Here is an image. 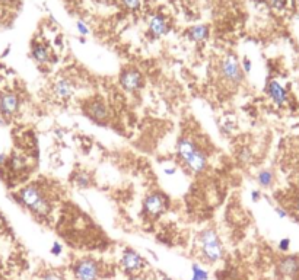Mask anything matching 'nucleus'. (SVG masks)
<instances>
[{"instance_id": "obj_1", "label": "nucleus", "mask_w": 299, "mask_h": 280, "mask_svg": "<svg viewBox=\"0 0 299 280\" xmlns=\"http://www.w3.org/2000/svg\"><path fill=\"white\" fill-rule=\"evenodd\" d=\"M15 200L25 207L37 219L47 220L51 218L54 210V202L40 183H28L21 187L15 194Z\"/></svg>"}, {"instance_id": "obj_2", "label": "nucleus", "mask_w": 299, "mask_h": 280, "mask_svg": "<svg viewBox=\"0 0 299 280\" xmlns=\"http://www.w3.org/2000/svg\"><path fill=\"white\" fill-rule=\"evenodd\" d=\"M195 245L200 258L208 264H216L225 257V248L218 232L213 228H205L195 235Z\"/></svg>"}, {"instance_id": "obj_3", "label": "nucleus", "mask_w": 299, "mask_h": 280, "mask_svg": "<svg viewBox=\"0 0 299 280\" xmlns=\"http://www.w3.org/2000/svg\"><path fill=\"white\" fill-rule=\"evenodd\" d=\"M169 206H171L169 197L162 191L155 190V191H150L149 194H146V197L143 199L140 215L150 220H158L166 213Z\"/></svg>"}, {"instance_id": "obj_4", "label": "nucleus", "mask_w": 299, "mask_h": 280, "mask_svg": "<svg viewBox=\"0 0 299 280\" xmlns=\"http://www.w3.org/2000/svg\"><path fill=\"white\" fill-rule=\"evenodd\" d=\"M218 70L221 79L231 88H238L245 80V73L235 54H226L219 63Z\"/></svg>"}, {"instance_id": "obj_5", "label": "nucleus", "mask_w": 299, "mask_h": 280, "mask_svg": "<svg viewBox=\"0 0 299 280\" xmlns=\"http://www.w3.org/2000/svg\"><path fill=\"white\" fill-rule=\"evenodd\" d=\"M72 274L75 280H99L103 276V265L92 257H83L73 263Z\"/></svg>"}, {"instance_id": "obj_6", "label": "nucleus", "mask_w": 299, "mask_h": 280, "mask_svg": "<svg viewBox=\"0 0 299 280\" xmlns=\"http://www.w3.org/2000/svg\"><path fill=\"white\" fill-rule=\"evenodd\" d=\"M22 107V98L15 91H0V117L5 121L14 120Z\"/></svg>"}, {"instance_id": "obj_7", "label": "nucleus", "mask_w": 299, "mask_h": 280, "mask_svg": "<svg viewBox=\"0 0 299 280\" xmlns=\"http://www.w3.org/2000/svg\"><path fill=\"white\" fill-rule=\"evenodd\" d=\"M83 114L89 118L92 123L104 127L110 123L111 120V111L108 105L105 104L104 99L93 98L83 105Z\"/></svg>"}, {"instance_id": "obj_8", "label": "nucleus", "mask_w": 299, "mask_h": 280, "mask_svg": "<svg viewBox=\"0 0 299 280\" xmlns=\"http://www.w3.org/2000/svg\"><path fill=\"white\" fill-rule=\"evenodd\" d=\"M146 260L133 248H124L120 257V267L124 274L136 276L146 268Z\"/></svg>"}, {"instance_id": "obj_9", "label": "nucleus", "mask_w": 299, "mask_h": 280, "mask_svg": "<svg viewBox=\"0 0 299 280\" xmlns=\"http://www.w3.org/2000/svg\"><path fill=\"white\" fill-rule=\"evenodd\" d=\"M119 85L124 92H139L145 86V75L136 67H124L119 73Z\"/></svg>"}, {"instance_id": "obj_10", "label": "nucleus", "mask_w": 299, "mask_h": 280, "mask_svg": "<svg viewBox=\"0 0 299 280\" xmlns=\"http://www.w3.org/2000/svg\"><path fill=\"white\" fill-rule=\"evenodd\" d=\"M51 92L54 95V98L59 99V101H69V99H72L73 95L76 93L75 80L70 78H66V76L56 79L53 82Z\"/></svg>"}, {"instance_id": "obj_11", "label": "nucleus", "mask_w": 299, "mask_h": 280, "mask_svg": "<svg viewBox=\"0 0 299 280\" xmlns=\"http://www.w3.org/2000/svg\"><path fill=\"white\" fill-rule=\"evenodd\" d=\"M184 168L190 174H194V175H200L203 172L206 171L208 165H209V159H208V155L206 152L200 148L198 151H195L193 155L190 156L184 164Z\"/></svg>"}, {"instance_id": "obj_12", "label": "nucleus", "mask_w": 299, "mask_h": 280, "mask_svg": "<svg viewBox=\"0 0 299 280\" xmlns=\"http://www.w3.org/2000/svg\"><path fill=\"white\" fill-rule=\"evenodd\" d=\"M266 93L269 95V98L277 105V107H283L289 101V95H287V89L283 85L276 80V79H270L266 83Z\"/></svg>"}, {"instance_id": "obj_13", "label": "nucleus", "mask_w": 299, "mask_h": 280, "mask_svg": "<svg viewBox=\"0 0 299 280\" xmlns=\"http://www.w3.org/2000/svg\"><path fill=\"white\" fill-rule=\"evenodd\" d=\"M198 149H200L198 143L190 136H181L175 143V155L181 164H184Z\"/></svg>"}, {"instance_id": "obj_14", "label": "nucleus", "mask_w": 299, "mask_h": 280, "mask_svg": "<svg viewBox=\"0 0 299 280\" xmlns=\"http://www.w3.org/2000/svg\"><path fill=\"white\" fill-rule=\"evenodd\" d=\"M31 59L37 64H50L54 60V54L51 53L50 47L44 44V43H32L31 46Z\"/></svg>"}, {"instance_id": "obj_15", "label": "nucleus", "mask_w": 299, "mask_h": 280, "mask_svg": "<svg viewBox=\"0 0 299 280\" xmlns=\"http://www.w3.org/2000/svg\"><path fill=\"white\" fill-rule=\"evenodd\" d=\"M149 32L155 37V38H161L166 35L169 30H171V25H169V21L166 19V16L162 14H155V15L150 16L149 19Z\"/></svg>"}, {"instance_id": "obj_16", "label": "nucleus", "mask_w": 299, "mask_h": 280, "mask_svg": "<svg viewBox=\"0 0 299 280\" xmlns=\"http://www.w3.org/2000/svg\"><path fill=\"white\" fill-rule=\"evenodd\" d=\"M277 270L282 276L286 277H293L295 274L299 273V258L295 255H287L283 257L279 264H277Z\"/></svg>"}, {"instance_id": "obj_17", "label": "nucleus", "mask_w": 299, "mask_h": 280, "mask_svg": "<svg viewBox=\"0 0 299 280\" xmlns=\"http://www.w3.org/2000/svg\"><path fill=\"white\" fill-rule=\"evenodd\" d=\"M187 38L193 43H203L209 38L210 28L206 24H198V25H193L187 30Z\"/></svg>"}, {"instance_id": "obj_18", "label": "nucleus", "mask_w": 299, "mask_h": 280, "mask_svg": "<svg viewBox=\"0 0 299 280\" xmlns=\"http://www.w3.org/2000/svg\"><path fill=\"white\" fill-rule=\"evenodd\" d=\"M72 181L77 188H89L93 183L92 177L88 171H83V170H79L75 171L73 177H72Z\"/></svg>"}, {"instance_id": "obj_19", "label": "nucleus", "mask_w": 299, "mask_h": 280, "mask_svg": "<svg viewBox=\"0 0 299 280\" xmlns=\"http://www.w3.org/2000/svg\"><path fill=\"white\" fill-rule=\"evenodd\" d=\"M8 165H9V168L12 171H25L28 168V159L22 155V154H14V155L8 159Z\"/></svg>"}, {"instance_id": "obj_20", "label": "nucleus", "mask_w": 299, "mask_h": 280, "mask_svg": "<svg viewBox=\"0 0 299 280\" xmlns=\"http://www.w3.org/2000/svg\"><path fill=\"white\" fill-rule=\"evenodd\" d=\"M274 172L271 170H261L257 174V183L261 188H270L274 183Z\"/></svg>"}, {"instance_id": "obj_21", "label": "nucleus", "mask_w": 299, "mask_h": 280, "mask_svg": "<svg viewBox=\"0 0 299 280\" xmlns=\"http://www.w3.org/2000/svg\"><path fill=\"white\" fill-rule=\"evenodd\" d=\"M190 280H209V271L200 264L191 265V279Z\"/></svg>"}, {"instance_id": "obj_22", "label": "nucleus", "mask_w": 299, "mask_h": 280, "mask_svg": "<svg viewBox=\"0 0 299 280\" xmlns=\"http://www.w3.org/2000/svg\"><path fill=\"white\" fill-rule=\"evenodd\" d=\"M40 280H66V277L59 270H48L41 274Z\"/></svg>"}, {"instance_id": "obj_23", "label": "nucleus", "mask_w": 299, "mask_h": 280, "mask_svg": "<svg viewBox=\"0 0 299 280\" xmlns=\"http://www.w3.org/2000/svg\"><path fill=\"white\" fill-rule=\"evenodd\" d=\"M124 8L127 11H132V12H136L142 8V0H121Z\"/></svg>"}, {"instance_id": "obj_24", "label": "nucleus", "mask_w": 299, "mask_h": 280, "mask_svg": "<svg viewBox=\"0 0 299 280\" xmlns=\"http://www.w3.org/2000/svg\"><path fill=\"white\" fill-rule=\"evenodd\" d=\"M235 130V124L232 121H225L222 124L219 125V131L224 134V136H231Z\"/></svg>"}, {"instance_id": "obj_25", "label": "nucleus", "mask_w": 299, "mask_h": 280, "mask_svg": "<svg viewBox=\"0 0 299 280\" xmlns=\"http://www.w3.org/2000/svg\"><path fill=\"white\" fill-rule=\"evenodd\" d=\"M50 254H51V255H54V257H60V255L63 254V245H61V242H59V241H54V242L51 244Z\"/></svg>"}, {"instance_id": "obj_26", "label": "nucleus", "mask_w": 299, "mask_h": 280, "mask_svg": "<svg viewBox=\"0 0 299 280\" xmlns=\"http://www.w3.org/2000/svg\"><path fill=\"white\" fill-rule=\"evenodd\" d=\"M76 28H77V31H79V34H80L82 37L88 35L90 31L89 27H88L86 22H83V21H77V22H76Z\"/></svg>"}, {"instance_id": "obj_27", "label": "nucleus", "mask_w": 299, "mask_h": 280, "mask_svg": "<svg viewBox=\"0 0 299 280\" xmlns=\"http://www.w3.org/2000/svg\"><path fill=\"white\" fill-rule=\"evenodd\" d=\"M241 66H242L244 73H245V75H248V73L251 72V69H253V62L250 60V57H244V59H242V62H241Z\"/></svg>"}, {"instance_id": "obj_28", "label": "nucleus", "mask_w": 299, "mask_h": 280, "mask_svg": "<svg viewBox=\"0 0 299 280\" xmlns=\"http://www.w3.org/2000/svg\"><path fill=\"white\" fill-rule=\"evenodd\" d=\"M277 248H279V251H282V252H287V251L290 249V239H289V238H283V239H280V241H279Z\"/></svg>"}, {"instance_id": "obj_29", "label": "nucleus", "mask_w": 299, "mask_h": 280, "mask_svg": "<svg viewBox=\"0 0 299 280\" xmlns=\"http://www.w3.org/2000/svg\"><path fill=\"white\" fill-rule=\"evenodd\" d=\"M274 213L279 216V219H286L289 216V212L284 209L283 206H276V207H274Z\"/></svg>"}, {"instance_id": "obj_30", "label": "nucleus", "mask_w": 299, "mask_h": 280, "mask_svg": "<svg viewBox=\"0 0 299 280\" xmlns=\"http://www.w3.org/2000/svg\"><path fill=\"white\" fill-rule=\"evenodd\" d=\"M239 161L241 162H248L250 161V151L247 148H242L239 152Z\"/></svg>"}, {"instance_id": "obj_31", "label": "nucleus", "mask_w": 299, "mask_h": 280, "mask_svg": "<svg viewBox=\"0 0 299 280\" xmlns=\"http://www.w3.org/2000/svg\"><path fill=\"white\" fill-rule=\"evenodd\" d=\"M251 202L257 203L261 200V197H263V194H261V191L260 190H251Z\"/></svg>"}, {"instance_id": "obj_32", "label": "nucleus", "mask_w": 299, "mask_h": 280, "mask_svg": "<svg viewBox=\"0 0 299 280\" xmlns=\"http://www.w3.org/2000/svg\"><path fill=\"white\" fill-rule=\"evenodd\" d=\"M164 174L165 175H168V177H172V175L177 174V168H175V167H165Z\"/></svg>"}, {"instance_id": "obj_33", "label": "nucleus", "mask_w": 299, "mask_h": 280, "mask_svg": "<svg viewBox=\"0 0 299 280\" xmlns=\"http://www.w3.org/2000/svg\"><path fill=\"white\" fill-rule=\"evenodd\" d=\"M293 212H295V215L299 218V194L295 197V200H293Z\"/></svg>"}, {"instance_id": "obj_34", "label": "nucleus", "mask_w": 299, "mask_h": 280, "mask_svg": "<svg viewBox=\"0 0 299 280\" xmlns=\"http://www.w3.org/2000/svg\"><path fill=\"white\" fill-rule=\"evenodd\" d=\"M158 280H172L169 276H166L165 273H159V276H158Z\"/></svg>"}, {"instance_id": "obj_35", "label": "nucleus", "mask_w": 299, "mask_h": 280, "mask_svg": "<svg viewBox=\"0 0 299 280\" xmlns=\"http://www.w3.org/2000/svg\"><path fill=\"white\" fill-rule=\"evenodd\" d=\"M5 123H6V121H5V120H3V118L0 117V127H2V125H5Z\"/></svg>"}, {"instance_id": "obj_36", "label": "nucleus", "mask_w": 299, "mask_h": 280, "mask_svg": "<svg viewBox=\"0 0 299 280\" xmlns=\"http://www.w3.org/2000/svg\"><path fill=\"white\" fill-rule=\"evenodd\" d=\"M3 2H8V0H0V3H3Z\"/></svg>"}]
</instances>
